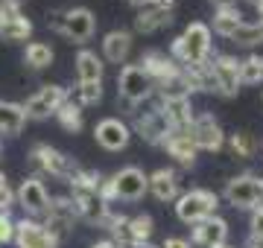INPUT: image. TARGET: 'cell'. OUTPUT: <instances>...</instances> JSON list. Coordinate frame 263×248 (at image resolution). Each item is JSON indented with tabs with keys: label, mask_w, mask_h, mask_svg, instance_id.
Wrapping results in <instances>:
<instances>
[{
	"label": "cell",
	"mask_w": 263,
	"mask_h": 248,
	"mask_svg": "<svg viewBox=\"0 0 263 248\" xmlns=\"http://www.w3.org/2000/svg\"><path fill=\"white\" fill-rule=\"evenodd\" d=\"M94 137H97V143L103 146V149L120 152V149L129 146L132 129L123 123V120H117V117H105V120H100V123L94 126Z\"/></svg>",
	"instance_id": "14"
},
{
	"label": "cell",
	"mask_w": 263,
	"mask_h": 248,
	"mask_svg": "<svg viewBox=\"0 0 263 248\" xmlns=\"http://www.w3.org/2000/svg\"><path fill=\"white\" fill-rule=\"evenodd\" d=\"M41 219H44L41 228L47 231L56 242H62L73 231V222L79 216H76V208H73V201H70V196H56V199H50L47 210L41 213Z\"/></svg>",
	"instance_id": "3"
},
{
	"label": "cell",
	"mask_w": 263,
	"mask_h": 248,
	"mask_svg": "<svg viewBox=\"0 0 263 248\" xmlns=\"http://www.w3.org/2000/svg\"><path fill=\"white\" fill-rule=\"evenodd\" d=\"M170 58L179 67L208 61L211 58V29H208V24H202V20L187 24V29L181 32L179 38H173Z\"/></svg>",
	"instance_id": "1"
},
{
	"label": "cell",
	"mask_w": 263,
	"mask_h": 248,
	"mask_svg": "<svg viewBox=\"0 0 263 248\" xmlns=\"http://www.w3.org/2000/svg\"><path fill=\"white\" fill-rule=\"evenodd\" d=\"M263 82V56H249L240 61V85H260Z\"/></svg>",
	"instance_id": "31"
},
{
	"label": "cell",
	"mask_w": 263,
	"mask_h": 248,
	"mask_svg": "<svg viewBox=\"0 0 263 248\" xmlns=\"http://www.w3.org/2000/svg\"><path fill=\"white\" fill-rule=\"evenodd\" d=\"M67 99V91L62 85H44L38 94H32L24 105V114H27V120H47L50 114H56L59 108H62V102Z\"/></svg>",
	"instance_id": "8"
},
{
	"label": "cell",
	"mask_w": 263,
	"mask_h": 248,
	"mask_svg": "<svg viewBox=\"0 0 263 248\" xmlns=\"http://www.w3.org/2000/svg\"><path fill=\"white\" fill-rule=\"evenodd\" d=\"M211 3H214L216 9H219V6H234V0H211Z\"/></svg>",
	"instance_id": "41"
},
{
	"label": "cell",
	"mask_w": 263,
	"mask_h": 248,
	"mask_svg": "<svg viewBox=\"0 0 263 248\" xmlns=\"http://www.w3.org/2000/svg\"><path fill=\"white\" fill-rule=\"evenodd\" d=\"M216 208H219V196L211 190H190L176 199V216L187 225H196V222L214 216Z\"/></svg>",
	"instance_id": "2"
},
{
	"label": "cell",
	"mask_w": 263,
	"mask_h": 248,
	"mask_svg": "<svg viewBox=\"0 0 263 248\" xmlns=\"http://www.w3.org/2000/svg\"><path fill=\"white\" fill-rule=\"evenodd\" d=\"M190 140L196 143L199 152H219L222 146H226V132H222V126L216 123L214 114H196L193 117V126H190Z\"/></svg>",
	"instance_id": "7"
},
{
	"label": "cell",
	"mask_w": 263,
	"mask_h": 248,
	"mask_svg": "<svg viewBox=\"0 0 263 248\" xmlns=\"http://www.w3.org/2000/svg\"><path fill=\"white\" fill-rule=\"evenodd\" d=\"M132 248H161V245H152V242H138V245H132Z\"/></svg>",
	"instance_id": "43"
},
{
	"label": "cell",
	"mask_w": 263,
	"mask_h": 248,
	"mask_svg": "<svg viewBox=\"0 0 263 248\" xmlns=\"http://www.w3.org/2000/svg\"><path fill=\"white\" fill-rule=\"evenodd\" d=\"M161 149L170 155V158H176V161L181 163V167H193L196 163V143L190 140L187 132H167V137L161 140Z\"/></svg>",
	"instance_id": "21"
},
{
	"label": "cell",
	"mask_w": 263,
	"mask_h": 248,
	"mask_svg": "<svg viewBox=\"0 0 263 248\" xmlns=\"http://www.w3.org/2000/svg\"><path fill=\"white\" fill-rule=\"evenodd\" d=\"M173 12H176V0H161V3L143 6V9L138 12V18H135V29L143 32V35H149L155 29L167 27L170 20H173Z\"/></svg>",
	"instance_id": "16"
},
{
	"label": "cell",
	"mask_w": 263,
	"mask_h": 248,
	"mask_svg": "<svg viewBox=\"0 0 263 248\" xmlns=\"http://www.w3.org/2000/svg\"><path fill=\"white\" fill-rule=\"evenodd\" d=\"M138 67L152 79V85H158V82L179 73V65L170 58V53H161V50H146L141 56V61H138Z\"/></svg>",
	"instance_id": "19"
},
{
	"label": "cell",
	"mask_w": 263,
	"mask_h": 248,
	"mask_svg": "<svg viewBox=\"0 0 263 248\" xmlns=\"http://www.w3.org/2000/svg\"><path fill=\"white\" fill-rule=\"evenodd\" d=\"M111 187L114 196L123 201H138L149 193V175L138 167H126V170L114 172L111 175Z\"/></svg>",
	"instance_id": "9"
},
{
	"label": "cell",
	"mask_w": 263,
	"mask_h": 248,
	"mask_svg": "<svg viewBox=\"0 0 263 248\" xmlns=\"http://www.w3.org/2000/svg\"><path fill=\"white\" fill-rule=\"evenodd\" d=\"M252 3H257V0H252Z\"/></svg>",
	"instance_id": "45"
},
{
	"label": "cell",
	"mask_w": 263,
	"mask_h": 248,
	"mask_svg": "<svg viewBox=\"0 0 263 248\" xmlns=\"http://www.w3.org/2000/svg\"><path fill=\"white\" fill-rule=\"evenodd\" d=\"M228 239V222L222 216H208V219L193 225V242L202 248H219Z\"/></svg>",
	"instance_id": "18"
},
{
	"label": "cell",
	"mask_w": 263,
	"mask_h": 248,
	"mask_svg": "<svg viewBox=\"0 0 263 248\" xmlns=\"http://www.w3.org/2000/svg\"><path fill=\"white\" fill-rule=\"evenodd\" d=\"M117 88H120V99L132 105H141L146 102L152 94H155V85H152V79L143 73L138 65H126L120 70V76H117Z\"/></svg>",
	"instance_id": "6"
},
{
	"label": "cell",
	"mask_w": 263,
	"mask_h": 248,
	"mask_svg": "<svg viewBox=\"0 0 263 248\" xmlns=\"http://www.w3.org/2000/svg\"><path fill=\"white\" fill-rule=\"evenodd\" d=\"M222 196L237 210H254L257 201H260V196H263V178H257L252 172H243V175H237V178H231L226 184Z\"/></svg>",
	"instance_id": "4"
},
{
	"label": "cell",
	"mask_w": 263,
	"mask_h": 248,
	"mask_svg": "<svg viewBox=\"0 0 263 248\" xmlns=\"http://www.w3.org/2000/svg\"><path fill=\"white\" fill-rule=\"evenodd\" d=\"M15 204V193H12L6 175L0 172V213H9V208Z\"/></svg>",
	"instance_id": "36"
},
{
	"label": "cell",
	"mask_w": 263,
	"mask_h": 248,
	"mask_svg": "<svg viewBox=\"0 0 263 248\" xmlns=\"http://www.w3.org/2000/svg\"><path fill=\"white\" fill-rule=\"evenodd\" d=\"M167 132H170V126L164 120V114H161L158 102L152 105L149 111H138L135 114V134H141L146 143L161 146V140L167 137Z\"/></svg>",
	"instance_id": "15"
},
{
	"label": "cell",
	"mask_w": 263,
	"mask_h": 248,
	"mask_svg": "<svg viewBox=\"0 0 263 248\" xmlns=\"http://www.w3.org/2000/svg\"><path fill=\"white\" fill-rule=\"evenodd\" d=\"M103 73H105L103 58L97 56L94 50H79V56H76V76H79V82H103Z\"/></svg>",
	"instance_id": "25"
},
{
	"label": "cell",
	"mask_w": 263,
	"mask_h": 248,
	"mask_svg": "<svg viewBox=\"0 0 263 248\" xmlns=\"http://www.w3.org/2000/svg\"><path fill=\"white\" fill-rule=\"evenodd\" d=\"M59 120V126L65 129V132H82V126H85V117H82V105L73 102V99H65L62 102V108H59L56 114H53Z\"/></svg>",
	"instance_id": "27"
},
{
	"label": "cell",
	"mask_w": 263,
	"mask_h": 248,
	"mask_svg": "<svg viewBox=\"0 0 263 248\" xmlns=\"http://www.w3.org/2000/svg\"><path fill=\"white\" fill-rule=\"evenodd\" d=\"M97 29V18L91 9H85V6H76V9H65V20H62V35H67L70 41L76 44H85V41H91Z\"/></svg>",
	"instance_id": "13"
},
{
	"label": "cell",
	"mask_w": 263,
	"mask_h": 248,
	"mask_svg": "<svg viewBox=\"0 0 263 248\" xmlns=\"http://www.w3.org/2000/svg\"><path fill=\"white\" fill-rule=\"evenodd\" d=\"M15 201L27 210V216L32 219V216H41V213L47 210L50 193H47V187H44V181H41V178L29 175V178H24V181H21L18 193H15Z\"/></svg>",
	"instance_id": "11"
},
{
	"label": "cell",
	"mask_w": 263,
	"mask_h": 248,
	"mask_svg": "<svg viewBox=\"0 0 263 248\" xmlns=\"http://www.w3.org/2000/svg\"><path fill=\"white\" fill-rule=\"evenodd\" d=\"M76 94H79V105H97L103 99V82H79Z\"/></svg>",
	"instance_id": "34"
},
{
	"label": "cell",
	"mask_w": 263,
	"mask_h": 248,
	"mask_svg": "<svg viewBox=\"0 0 263 248\" xmlns=\"http://www.w3.org/2000/svg\"><path fill=\"white\" fill-rule=\"evenodd\" d=\"M29 161H32L35 170L44 172V175H53V178H62V181H67L70 172L76 170V161H70L65 152L53 149L50 143H35L32 146V149H29Z\"/></svg>",
	"instance_id": "5"
},
{
	"label": "cell",
	"mask_w": 263,
	"mask_h": 248,
	"mask_svg": "<svg viewBox=\"0 0 263 248\" xmlns=\"http://www.w3.org/2000/svg\"><path fill=\"white\" fill-rule=\"evenodd\" d=\"M249 245L257 248V242H263V208L252 210V222H249Z\"/></svg>",
	"instance_id": "35"
},
{
	"label": "cell",
	"mask_w": 263,
	"mask_h": 248,
	"mask_svg": "<svg viewBox=\"0 0 263 248\" xmlns=\"http://www.w3.org/2000/svg\"><path fill=\"white\" fill-rule=\"evenodd\" d=\"M70 201H73L76 208V216H82V219L94 222V225H103L105 216L111 213V208L100 199V193L97 190H85V187H70Z\"/></svg>",
	"instance_id": "12"
},
{
	"label": "cell",
	"mask_w": 263,
	"mask_h": 248,
	"mask_svg": "<svg viewBox=\"0 0 263 248\" xmlns=\"http://www.w3.org/2000/svg\"><path fill=\"white\" fill-rule=\"evenodd\" d=\"M29 35H32V24L27 18L0 20V38L3 41H27Z\"/></svg>",
	"instance_id": "30"
},
{
	"label": "cell",
	"mask_w": 263,
	"mask_h": 248,
	"mask_svg": "<svg viewBox=\"0 0 263 248\" xmlns=\"http://www.w3.org/2000/svg\"><path fill=\"white\" fill-rule=\"evenodd\" d=\"M243 24L246 20H243V15H240L237 6H219L214 15V32H219L222 38H231Z\"/></svg>",
	"instance_id": "26"
},
{
	"label": "cell",
	"mask_w": 263,
	"mask_h": 248,
	"mask_svg": "<svg viewBox=\"0 0 263 248\" xmlns=\"http://www.w3.org/2000/svg\"><path fill=\"white\" fill-rule=\"evenodd\" d=\"M91 248H120V245H114L111 239H100V242H94Z\"/></svg>",
	"instance_id": "40"
},
{
	"label": "cell",
	"mask_w": 263,
	"mask_h": 248,
	"mask_svg": "<svg viewBox=\"0 0 263 248\" xmlns=\"http://www.w3.org/2000/svg\"><path fill=\"white\" fill-rule=\"evenodd\" d=\"M231 41H234V44H240V47H254V44H263V24H260V20H257V24H243V27L231 35Z\"/></svg>",
	"instance_id": "32"
},
{
	"label": "cell",
	"mask_w": 263,
	"mask_h": 248,
	"mask_svg": "<svg viewBox=\"0 0 263 248\" xmlns=\"http://www.w3.org/2000/svg\"><path fill=\"white\" fill-rule=\"evenodd\" d=\"M228 143H231V152H234L237 158H252L254 149H257V143H254V137L249 132H234L228 137Z\"/></svg>",
	"instance_id": "33"
},
{
	"label": "cell",
	"mask_w": 263,
	"mask_h": 248,
	"mask_svg": "<svg viewBox=\"0 0 263 248\" xmlns=\"http://www.w3.org/2000/svg\"><path fill=\"white\" fill-rule=\"evenodd\" d=\"M254 9H257V18H260V24H263V0H257V3H254Z\"/></svg>",
	"instance_id": "42"
},
{
	"label": "cell",
	"mask_w": 263,
	"mask_h": 248,
	"mask_svg": "<svg viewBox=\"0 0 263 248\" xmlns=\"http://www.w3.org/2000/svg\"><path fill=\"white\" fill-rule=\"evenodd\" d=\"M24 126H27L24 105L0 99V134H9V137H15V134L24 132Z\"/></svg>",
	"instance_id": "24"
},
{
	"label": "cell",
	"mask_w": 263,
	"mask_h": 248,
	"mask_svg": "<svg viewBox=\"0 0 263 248\" xmlns=\"http://www.w3.org/2000/svg\"><path fill=\"white\" fill-rule=\"evenodd\" d=\"M219 248H234V245H219Z\"/></svg>",
	"instance_id": "44"
},
{
	"label": "cell",
	"mask_w": 263,
	"mask_h": 248,
	"mask_svg": "<svg viewBox=\"0 0 263 248\" xmlns=\"http://www.w3.org/2000/svg\"><path fill=\"white\" fill-rule=\"evenodd\" d=\"M158 108L167 120L170 132H190L193 126V105L190 99H158Z\"/></svg>",
	"instance_id": "20"
},
{
	"label": "cell",
	"mask_w": 263,
	"mask_h": 248,
	"mask_svg": "<svg viewBox=\"0 0 263 248\" xmlns=\"http://www.w3.org/2000/svg\"><path fill=\"white\" fill-rule=\"evenodd\" d=\"M161 248H193L187 242V239H181V237H167L164 242H161Z\"/></svg>",
	"instance_id": "38"
},
{
	"label": "cell",
	"mask_w": 263,
	"mask_h": 248,
	"mask_svg": "<svg viewBox=\"0 0 263 248\" xmlns=\"http://www.w3.org/2000/svg\"><path fill=\"white\" fill-rule=\"evenodd\" d=\"M179 187H181L179 172L170 170V167H161L149 175V193L158 201H176L179 199Z\"/></svg>",
	"instance_id": "22"
},
{
	"label": "cell",
	"mask_w": 263,
	"mask_h": 248,
	"mask_svg": "<svg viewBox=\"0 0 263 248\" xmlns=\"http://www.w3.org/2000/svg\"><path fill=\"white\" fill-rule=\"evenodd\" d=\"M129 53H132V32H126V29H111V32H105V38H103L105 61H111V65H126Z\"/></svg>",
	"instance_id": "23"
},
{
	"label": "cell",
	"mask_w": 263,
	"mask_h": 248,
	"mask_svg": "<svg viewBox=\"0 0 263 248\" xmlns=\"http://www.w3.org/2000/svg\"><path fill=\"white\" fill-rule=\"evenodd\" d=\"M15 242H18V248H59L56 239L41 228V222L29 219V216L15 222Z\"/></svg>",
	"instance_id": "17"
},
{
	"label": "cell",
	"mask_w": 263,
	"mask_h": 248,
	"mask_svg": "<svg viewBox=\"0 0 263 248\" xmlns=\"http://www.w3.org/2000/svg\"><path fill=\"white\" fill-rule=\"evenodd\" d=\"M211 73H214L216 94L237 96L240 94V61L234 56H214L211 58Z\"/></svg>",
	"instance_id": "10"
},
{
	"label": "cell",
	"mask_w": 263,
	"mask_h": 248,
	"mask_svg": "<svg viewBox=\"0 0 263 248\" xmlns=\"http://www.w3.org/2000/svg\"><path fill=\"white\" fill-rule=\"evenodd\" d=\"M24 61H27L29 67H35V70H44V67L53 65V50H50V44H44V41H32V44H27Z\"/></svg>",
	"instance_id": "29"
},
{
	"label": "cell",
	"mask_w": 263,
	"mask_h": 248,
	"mask_svg": "<svg viewBox=\"0 0 263 248\" xmlns=\"http://www.w3.org/2000/svg\"><path fill=\"white\" fill-rule=\"evenodd\" d=\"M132 6H138V9H143V6H152V3H161V0H129Z\"/></svg>",
	"instance_id": "39"
},
{
	"label": "cell",
	"mask_w": 263,
	"mask_h": 248,
	"mask_svg": "<svg viewBox=\"0 0 263 248\" xmlns=\"http://www.w3.org/2000/svg\"><path fill=\"white\" fill-rule=\"evenodd\" d=\"M152 216H146V213H138V216H129V222H126V237H129V248L138 245V242H149L152 237Z\"/></svg>",
	"instance_id": "28"
},
{
	"label": "cell",
	"mask_w": 263,
	"mask_h": 248,
	"mask_svg": "<svg viewBox=\"0 0 263 248\" xmlns=\"http://www.w3.org/2000/svg\"><path fill=\"white\" fill-rule=\"evenodd\" d=\"M15 242V219L9 213H0V245Z\"/></svg>",
	"instance_id": "37"
}]
</instances>
